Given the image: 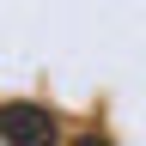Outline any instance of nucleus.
<instances>
[{
	"label": "nucleus",
	"instance_id": "1",
	"mask_svg": "<svg viewBox=\"0 0 146 146\" xmlns=\"http://www.w3.org/2000/svg\"><path fill=\"white\" fill-rule=\"evenodd\" d=\"M0 140H12V146L55 140V110H43V104H0Z\"/></svg>",
	"mask_w": 146,
	"mask_h": 146
}]
</instances>
